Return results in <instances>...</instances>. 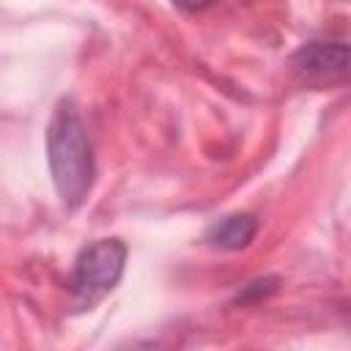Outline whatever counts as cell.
Listing matches in <instances>:
<instances>
[{"instance_id": "6da1fadb", "label": "cell", "mask_w": 351, "mask_h": 351, "mask_svg": "<svg viewBox=\"0 0 351 351\" xmlns=\"http://www.w3.org/2000/svg\"><path fill=\"white\" fill-rule=\"evenodd\" d=\"M47 151H49V170L60 200L69 208H77L93 184V148L85 132V123L71 99H63L52 112L47 129Z\"/></svg>"}, {"instance_id": "7a4b0ae2", "label": "cell", "mask_w": 351, "mask_h": 351, "mask_svg": "<svg viewBox=\"0 0 351 351\" xmlns=\"http://www.w3.org/2000/svg\"><path fill=\"white\" fill-rule=\"evenodd\" d=\"M126 266V244L121 239H99L88 244L77 261L69 280L71 302L77 310H90L101 302L121 280Z\"/></svg>"}, {"instance_id": "3957f363", "label": "cell", "mask_w": 351, "mask_h": 351, "mask_svg": "<svg viewBox=\"0 0 351 351\" xmlns=\"http://www.w3.org/2000/svg\"><path fill=\"white\" fill-rule=\"evenodd\" d=\"M291 66L302 80H310V82L343 80L348 71V44L346 41H310L293 52Z\"/></svg>"}, {"instance_id": "277c9868", "label": "cell", "mask_w": 351, "mask_h": 351, "mask_svg": "<svg viewBox=\"0 0 351 351\" xmlns=\"http://www.w3.org/2000/svg\"><path fill=\"white\" fill-rule=\"evenodd\" d=\"M258 233V219L252 214H230L219 222H214L206 233L208 244L219 250H241L247 247Z\"/></svg>"}, {"instance_id": "5b68a950", "label": "cell", "mask_w": 351, "mask_h": 351, "mask_svg": "<svg viewBox=\"0 0 351 351\" xmlns=\"http://www.w3.org/2000/svg\"><path fill=\"white\" fill-rule=\"evenodd\" d=\"M181 11H189V14H195V11H203V8H208L211 3H217V0H173Z\"/></svg>"}]
</instances>
